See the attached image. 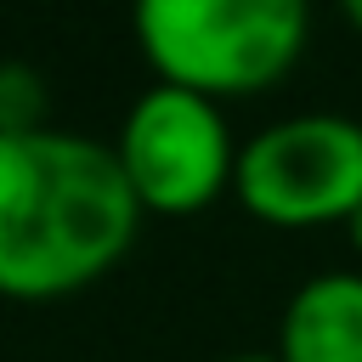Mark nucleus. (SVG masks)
<instances>
[{"label": "nucleus", "instance_id": "1", "mask_svg": "<svg viewBox=\"0 0 362 362\" xmlns=\"http://www.w3.org/2000/svg\"><path fill=\"white\" fill-rule=\"evenodd\" d=\"M141 204L113 141L79 130H0V294L62 300L107 277L136 243Z\"/></svg>", "mask_w": 362, "mask_h": 362}, {"label": "nucleus", "instance_id": "2", "mask_svg": "<svg viewBox=\"0 0 362 362\" xmlns=\"http://www.w3.org/2000/svg\"><path fill=\"white\" fill-rule=\"evenodd\" d=\"M311 34L300 0H141L136 45L158 85L198 90L209 102L255 96L277 85Z\"/></svg>", "mask_w": 362, "mask_h": 362}, {"label": "nucleus", "instance_id": "3", "mask_svg": "<svg viewBox=\"0 0 362 362\" xmlns=\"http://www.w3.org/2000/svg\"><path fill=\"white\" fill-rule=\"evenodd\" d=\"M238 141L226 130L221 102L181 90V85H153L130 102L113 158L141 204V215H192L232 192L238 175Z\"/></svg>", "mask_w": 362, "mask_h": 362}, {"label": "nucleus", "instance_id": "4", "mask_svg": "<svg viewBox=\"0 0 362 362\" xmlns=\"http://www.w3.org/2000/svg\"><path fill=\"white\" fill-rule=\"evenodd\" d=\"M238 204L266 226H328L362 204V124L345 113H294L255 130L232 175Z\"/></svg>", "mask_w": 362, "mask_h": 362}, {"label": "nucleus", "instance_id": "5", "mask_svg": "<svg viewBox=\"0 0 362 362\" xmlns=\"http://www.w3.org/2000/svg\"><path fill=\"white\" fill-rule=\"evenodd\" d=\"M277 362H362V272H317L288 294Z\"/></svg>", "mask_w": 362, "mask_h": 362}, {"label": "nucleus", "instance_id": "6", "mask_svg": "<svg viewBox=\"0 0 362 362\" xmlns=\"http://www.w3.org/2000/svg\"><path fill=\"white\" fill-rule=\"evenodd\" d=\"M40 113H45L40 79H34L28 68L6 62V68H0V130H34V124H45Z\"/></svg>", "mask_w": 362, "mask_h": 362}, {"label": "nucleus", "instance_id": "7", "mask_svg": "<svg viewBox=\"0 0 362 362\" xmlns=\"http://www.w3.org/2000/svg\"><path fill=\"white\" fill-rule=\"evenodd\" d=\"M345 232H351V249H356V255H362V204H356V209H351V221H345Z\"/></svg>", "mask_w": 362, "mask_h": 362}, {"label": "nucleus", "instance_id": "8", "mask_svg": "<svg viewBox=\"0 0 362 362\" xmlns=\"http://www.w3.org/2000/svg\"><path fill=\"white\" fill-rule=\"evenodd\" d=\"M221 362H277V351H272V356H260V351H249V356H221Z\"/></svg>", "mask_w": 362, "mask_h": 362}, {"label": "nucleus", "instance_id": "9", "mask_svg": "<svg viewBox=\"0 0 362 362\" xmlns=\"http://www.w3.org/2000/svg\"><path fill=\"white\" fill-rule=\"evenodd\" d=\"M345 17H351V23L362 28V0H351V6H345Z\"/></svg>", "mask_w": 362, "mask_h": 362}]
</instances>
